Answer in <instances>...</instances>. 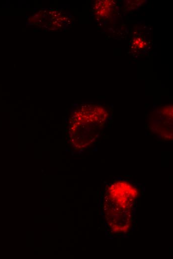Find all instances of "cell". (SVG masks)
Instances as JSON below:
<instances>
[{"label": "cell", "instance_id": "6da1fadb", "mask_svg": "<svg viewBox=\"0 0 173 259\" xmlns=\"http://www.w3.org/2000/svg\"><path fill=\"white\" fill-rule=\"evenodd\" d=\"M111 0H102L99 1L100 4L99 10L100 15L102 17L109 15L113 9L112 4L110 5L112 2Z\"/></svg>", "mask_w": 173, "mask_h": 259}]
</instances>
